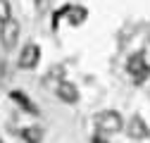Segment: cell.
Returning a JSON list of instances; mask_svg holds the SVG:
<instances>
[{
	"label": "cell",
	"mask_w": 150,
	"mask_h": 143,
	"mask_svg": "<svg viewBox=\"0 0 150 143\" xmlns=\"http://www.w3.org/2000/svg\"><path fill=\"white\" fill-rule=\"evenodd\" d=\"M93 122H96L100 134H119L122 127H124V119H122V115L117 110H103V112L96 115Z\"/></svg>",
	"instance_id": "1"
},
{
	"label": "cell",
	"mask_w": 150,
	"mask_h": 143,
	"mask_svg": "<svg viewBox=\"0 0 150 143\" xmlns=\"http://www.w3.org/2000/svg\"><path fill=\"white\" fill-rule=\"evenodd\" d=\"M126 69H129V74L136 79V84H141L150 74V62L145 60L143 52H134V55L129 57V62H126Z\"/></svg>",
	"instance_id": "2"
},
{
	"label": "cell",
	"mask_w": 150,
	"mask_h": 143,
	"mask_svg": "<svg viewBox=\"0 0 150 143\" xmlns=\"http://www.w3.org/2000/svg\"><path fill=\"white\" fill-rule=\"evenodd\" d=\"M17 38H19V22L14 19H7L0 29V43H3L5 50H12L17 45Z\"/></svg>",
	"instance_id": "3"
},
{
	"label": "cell",
	"mask_w": 150,
	"mask_h": 143,
	"mask_svg": "<svg viewBox=\"0 0 150 143\" xmlns=\"http://www.w3.org/2000/svg\"><path fill=\"white\" fill-rule=\"evenodd\" d=\"M126 134H129V138H134V141H145L150 136V129H148V124L138 115H134L129 119V124H126Z\"/></svg>",
	"instance_id": "4"
},
{
	"label": "cell",
	"mask_w": 150,
	"mask_h": 143,
	"mask_svg": "<svg viewBox=\"0 0 150 143\" xmlns=\"http://www.w3.org/2000/svg\"><path fill=\"white\" fill-rule=\"evenodd\" d=\"M38 57H41V50L36 43H26L19 52V67L22 69H33L36 64H38Z\"/></svg>",
	"instance_id": "5"
},
{
	"label": "cell",
	"mask_w": 150,
	"mask_h": 143,
	"mask_svg": "<svg viewBox=\"0 0 150 143\" xmlns=\"http://www.w3.org/2000/svg\"><path fill=\"white\" fill-rule=\"evenodd\" d=\"M57 96L64 100V103H69V105H74L79 100V91H76V86H74L71 81H62L60 86H57Z\"/></svg>",
	"instance_id": "6"
},
{
	"label": "cell",
	"mask_w": 150,
	"mask_h": 143,
	"mask_svg": "<svg viewBox=\"0 0 150 143\" xmlns=\"http://www.w3.org/2000/svg\"><path fill=\"white\" fill-rule=\"evenodd\" d=\"M67 19H69L71 26H79V24H83V22L88 19V12H86V7L69 5V7H67Z\"/></svg>",
	"instance_id": "7"
},
{
	"label": "cell",
	"mask_w": 150,
	"mask_h": 143,
	"mask_svg": "<svg viewBox=\"0 0 150 143\" xmlns=\"http://www.w3.org/2000/svg\"><path fill=\"white\" fill-rule=\"evenodd\" d=\"M10 98L14 100V103H19V107H22V110H26V112H31V115H38V107H36L24 93H19V91H12L10 93Z\"/></svg>",
	"instance_id": "8"
},
{
	"label": "cell",
	"mask_w": 150,
	"mask_h": 143,
	"mask_svg": "<svg viewBox=\"0 0 150 143\" xmlns=\"http://www.w3.org/2000/svg\"><path fill=\"white\" fill-rule=\"evenodd\" d=\"M22 138H24V143H41L43 141V129L41 127H26L22 131Z\"/></svg>",
	"instance_id": "9"
},
{
	"label": "cell",
	"mask_w": 150,
	"mask_h": 143,
	"mask_svg": "<svg viewBox=\"0 0 150 143\" xmlns=\"http://www.w3.org/2000/svg\"><path fill=\"white\" fill-rule=\"evenodd\" d=\"M7 19H12V10L7 0H0V24H5Z\"/></svg>",
	"instance_id": "10"
},
{
	"label": "cell",
	"mask_w": 150,
	"mask_h": 143,
	"mask_svg": "<svg viewBox=\"0 0 150 143\" xmlns=\"http://www.w3.org/2000/svg\"><path fill=\"white\" fill-rule=\"evenodd\" d=\"M50 7H52V0H36V10H38L41 14L50 12Z\"/></svg>",
	"instance_id": "11"
},
{
	"label": "cell",
	"mask_w": 150,
	"mask_h": 143,
	"mask_svg": "<svg viewBox=\"0 0 150 143\" xmlns=\"http://www.w3.org/2000/svg\"><path fill=\"white\" fill-rule=\"evenodd\" d=\"M91 143H107V141H105V138L98 134V136H93V141H91Z\"/></svg>",
	"instance_id": "12"
},
{
	"label": "cell",
	"mask_w": 150,
	"mask_h": 143,
	"mask_svg": "<svg viewBox=\"0 0 150 143\" xmlns=\"http://www.w3.org/2000/svg\"><path fill=\"white\" fill-rule=\"evenodd\" d=\"M143 55H145V60L150 62V41H148V45H145V50H143Z\"/></svg>",
	"instance_id": "13"
}]
</instances>
